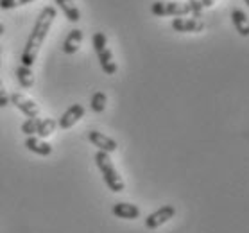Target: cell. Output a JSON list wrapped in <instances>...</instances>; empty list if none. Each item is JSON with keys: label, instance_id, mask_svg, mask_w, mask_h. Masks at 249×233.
I'll use <instances>...</instances> for the list:
<instances>
[{"label": "cell", "instance_id": "7a4b0ae2", "mask_svg": "<svg viewBox=\"0 0 249 233\" xmlns=\"http://www.w3.org/2000/svg\"><path fill=\"white\" fill-rule=\"evenodd\" d=\"M95 165L99 167V171L102 174V179L106 183V187L111 190V192H124V181L122 178L119 176L117 169L111 163V158H109L108 153H99L95 154Z\"/></svg>", "mask_w": 249, "mask_h": 233}, {"label": "cell", "instance_id": "d6986e66", "mask_svg": "<svg viewBox=\"0 0 249 233\" xmlns=\"http://www.w3.org/2000/svg\"><path fill=\"white\" fill-rule=\"evenodd\" d=\"M91 43H93V49H95L97 54H99L101 51H104V49H108V38H106L104 33H95Z\"/></svg>", "mask_w": 249, "mask_h": 233}, {"label": "cell", "instance_id": "ffe728a7", "mask_svg": "<svg viewBox=\"0 0 249 233\" xmlns=\"http://www.w3.org/2000/svg\"><path fill=\"white\" fill-rule=\"evenodd\" d=\"M34 0H0V9H15V7L31 4Z\"/></svg>", "mask_w": 249, "mask_h": 233}, {"label": "cell", "instance_id": "2e32d148", "mask_svg": "<svg viewBox=\"0 0 249 233\" xmlns=\"http://www.w3.org/2000/svg\"><path fill=\"white\" fill-rule=\"evenodd\" d=\"M56 127H57V120L41 119V124H40V127H38V133H36V135H38L40 138H47L56 131Z\"/></svg>", "mask_w": 249, "mask_h": 233}, {"label": "cell", "instance_id": "d4e9b609", "mask_svg": "<svg viewBox=\"0 0 249 233\" xmlns=\"http://www.w3.org/2000/svg\"><path fill=\"white\" fill-rule=\"evenodd\" d=\"M244 2H246V4H248V6H249V0H244Z\"/></svg>", "mask_w": 249, "mask_h": 233}, {"label": "cell", "instance_id": "cb8c5ba5", "mask_svg": "<svg viewBox=\"0 0 249 233\" xmlns=\"http://www.w3.org/2000/svg\"><path fill=\"white\" fill-rule=\"evenodd\" d=\"M0 65H2V49H0Z\"/></svg>", "mask_w": 249, "mask_h": 233}, {"label": "cell", "instance_id": "5bb4252c", "mask_svg": "<svg viewBox=\"0 0 249 233\" xmlns=\"http://www.w3.org/2000/svg\"><path fill=\"white\" fill-rule=\"evenodd\" d=\"M57 4V7L65 13V17H67L68 22L72 23H77L81 20V11L77 9L74 0H54Z\"/></svg>", "mask_w": 249, "mask_h": 233}, {"label": "cell", "instance_id": "9a60e30c", "mask_svg": "<svg viewBox=\"0 0 249 233\" xmlns=\"http://www.w3.org/2000/svg\"><path fill=\"white\" fill-rule=\"evenodd\" d=\"M17 79L18 83H20V86L22 88H33L34 86V72L31 67H23V65H20L17 69Z\"/></svg>", "mask_w": 249, "mask_h": 233}, {"label": "cell", "instance_id": "5b68a950", "mask_svg": "<svg viewBox=\"0 0 249 233\" xmlns=\"http://www.w3.org/2000/svg\"><path fill=\"white\" fill-rule=\"evenodd\" d=\"M174 215H176L174 206L165 205V206H161V208H158L156 212H153L151 215H147V219H145V228H147V230H156V228L163 226L165 222H169Z\"/></svg>", "mask_w": 249, "mask_h": 233}, {"label": "cell", "instance_id": "277c9868", "mask_svg": "<svg viewBox=\"0 0 249 233\" xmlns=\"http://www.w3.org/2000/svg\"><path fill=\"white\" fill-rule=\"evenodd\" d=\"M9 103H11L15 108L20 109L27 119H34V117L40 115V106L34 103L31 97L23 95V93H18V91L11 93V95H9Z\"/></svg>", "mask_w": 249, "mask_h": 233}, {"label": "cell", "instance_id": "8fae6325", "mask_svg": "<svg viewBox=\"0 0 249 233\" xmlns=\"http://www.w3.org/2000/svg\"><path fill=\"white\" fill-rule=\"evenodd\" d=\"M81 43H83V31L81 29H72L67 38H65L63 52L65 54H75V52L79 51Z\"/></svg>", "mask_w": 249, "mask_h": 233}, {"label": "cell", "instance_id": "30bf717a", "mask_svg": "<svg viewBox=\"0 0 249 233\" xmlns=\"http://www.w3.org/2000/svg\"><path fill=\"white\" fill-rule=\"evenodd\" d=\"M25 147L34 154H40V156H51L52 154V145L49 142H43L41 138H38L36 135L34 137L25 138Z\"/></svg>", "mask_w": 249, "mask_h": 233}, {"label": "cell", "instance_id": "6da1fadb", "mask_svg": "<svg viewBox=\"0 0 249 233\" xmlns=\"http://www.w3.org/2000/svg\"><path fill=\"white\" fill-rule=\"evenodd\" d=\"M56 20V9L52 6L43 7L36 18V23H34L33 31L29 35L27 41H25V47H23L22 52V65L23 67H33L36 57H38V52H40L43 41H45L49 31H51L52 23Z\"/></svg>", "mask_w": 249, "mask_h": 233}, {"label": "cell", "instance_id": "3957f363", "mask_svg": "<svg viewBox=\"0 0 249 233\" xmlns=\"http://www.w3.org/2000/svg\"><path fill=\"white\" fill-rule=\"evenodd\" d=\"M154 17H187L190 15V4L187 2H154L151 6Z\"/></svg>", "mask_w": 249, "mask_h": 233}, {"label": "cell", "instance_id": "9c48e42d", "mask_svg": "<svg viewBox=\"0 0 249 233\" xmlns=\"http://www.w3.org/2000/svg\"><path fill=\"white\" fill-rule=\"evenodd\" d=\"M111 214L119 219H125V221H135L140 217V208L131 203H115L111 208Z\"/></svg>", "mask_w": 249, "mask_h": 233}, {"label": "cell", "instance_id": "603a6c76", "mask_svg": "<svg viewBox=\"0 0 249 233\" xmlns=\"http://www.w3.org/2000/svg\"><path fill=\"white\" fill-rule=\"evenodd\" d=\"M4 31H6V29H4V25H2V22H0V36L4 35Z\"/></svg>", "mask_w": 249, "mask_h": 233}, {"label": "cell", "instance_id": "4fadbf2b", "mask_svg": "<svg viewBox=\"0 0 249 233\" xmlns=\"http://www.w3.org/2000/svg\"><path fill=\"white\" fill-rule=\"evenodd\" d=\"M231 22L237 29V33L244 38L249 36V18L242 9H233L231 11Z\"/></svg>", "mask_w": 249, "mask_h": 233}, {"label": "cell", "instance_id": "e0dca14e", "mask_svg": "<svg viewBox=\"0 0 249 233\" xmlns=\"http://www.w3.org/2000/svg\"><path fill=\"white\" fill-rule=\"evenodd\" d=\"M106 103H108V97L104 91H95L93 95H91V109L95 111V113H102L104 109H106Z\"/></svg>", "mask_w": 249, "mask_h": 233}, {"label": "cell", "instance_id": "44dd1931", "mask_svg": "<svg viewBox=\"0 0 249 233\" xmlns=\"http://www.w3.org/2000/svg\"><path fill=\"white\" fill-rule=\"evenodd\" d=\"M6 106H9V95H7L6 88L0 81V108H6Z\"/></svg>", "mask_w": 249, "mask_h": 233}, {"label": "cell", "instance_id": "52a82bcc", "mask_svg": "<svg viewBox=\"0 0 249 233\" xmlns=\"http://www.w3.org/2000/svg\"><path fill=\"white\" fill-rule=\"evenodd\" d=\"M83 117H85V108H83L81 104H72V106L61 115V119L57 120V127H61V129H70V127L77 124Z\"/></svg>", "mask_w": 249, "mask_h": 233}, {"label": "cell", "instance_id": "ac0fdd59", "mask_svg": "<svg viewBox=\"0 0 249 233\" xmlns=\"http://www.w3.org/2000/svg\"><path fill=\"white\" fill-rule=\"evenodd\" d=\"M40 124H41V119H40V117H34V119H27L22 124V133H25L27 137H34V135L38 133V127H40Z\"/></svg>", "mask_w": 249, "mask_h": 233}, {"label": "cell", "instance_id": "7402d4cb", "mask_svg": "<svg viewBox=\"0 0 249 233\" xmlns=\"http://www.w3.org/2000/svg\"><path fill=\"white\" fill-rule=\"evenodd\" d=\"M215 2L217 0H201V6H203V9H204V7H212Z\"/></svg>", "mask_w": 249, "mask_h": 233}, {"label": "cell", "instance_id": "7c38bea8", "mask_svg": "<svg viewBox=\"0 0 249 233\" xmlns=\"http://www.w3.org/2000/svg\"><path fill=\"white\" fill-rule=\"evenodd\" d=\"M97 57H99V63H101V69L104 74H108V75L117 74L119 67H117V63H115V59H113V52L109 51V49L101 51L97 54Z\"/></svg>", "mask_w": 249, "mask_h": 233}, {"label": "cell", "instance_id": "ba28073f", "mask_svg": "<svg viewBox=\"0 0 249 233\" xmlns=\"http://www.w3.org/2000/svg\"><path fill=\"white\" fill-rule=\"evenodd\" d=\"M172 29L176 33H201L204 31V22L197 18H174L172 20Z\"/></svg>", "mask_w": 249, "mask_h": 233}, {"label": "cell", "instance_id": "8992f818", "mask_svg": "<svg viewBox=\"0 0 249 233\" xmlns=\"http://www.w3.org/2000/svg\"><path fill=\"white\" fill-rule=\"evenodd\" d=\"M88 140H90L95 147H99V151H102V153H115L117 151V147H119V143L115 142L113 138H109L108 135H104V133H101V131H90L88 133Z\"/></svg>", "mask_w": 249, "mask_h": 233}]
</instances>
